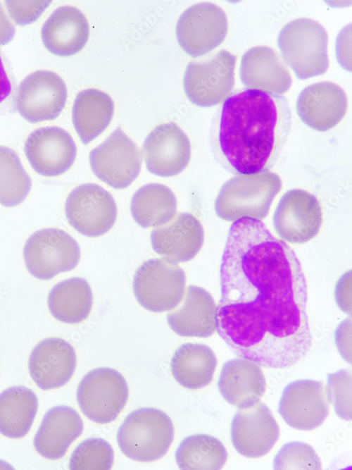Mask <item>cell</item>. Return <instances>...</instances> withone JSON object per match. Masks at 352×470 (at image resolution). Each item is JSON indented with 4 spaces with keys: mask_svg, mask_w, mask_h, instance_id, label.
Returning <instances> with one entry per match:
<instances>
[{
    "mask_svg": "<svg viewBox=\"0 0 352 470\" xmlns=\"http://www.w3.org/2000/svg\"><path fill=\"white\" fill-rule=\"evenodd\" d=\"M153 251L172 262H187L201 249L204 230L199 220L189 212H181L167 223L156 227L151 233Z\"/></svg>",
    "mask_w": 352,
    "mask_h": 470,
    "instance_id": "obj_20",
    "label": "cell"
},
{
    "mask_svg": "<svg viewBox=\"0 0 352 470\" xmlns=\"http://www.w3.org/2000/svg\"><path fill=\"white\" fill-rule=\"evenodd\" d=\"M93 304L89 283L82 278L73 277L55 285L47 297L51 314L65 323H79L87 319Z\"/></svg>",
    "mask_w": 352,
    "mask_h": 470,
    "instance_id": "obj_29",
    "label": "cell"
},
{
    "mask_svg": "<svg viewBox=\"0 0 352 470\" xmlns=\"http://www.w3.org/2000/svg\"><path fill=\"white\" fill-rule=\"evenodd\" d=\"M23 258L32 276L48 280L59 273L74 269L80 259V249L63 230L47 228L29 237L24 245Z\"/></svg>",
    "mask_w": 352,
    "mask_h": 470,
    "instance_id": "obj_8",
    "label": "cell"
},
{
    "mask_svg": "<svg viewBox=\"0 0 352 470\" xmlns=\"http://www.w3.org/2000/svg\"><path fill=\"white\" fill-rule=\"evenodd\" d=\"M32 180L17 153L11 148L0 146V204L13 207L28 196Z\"/></svg>",
    "mask_w": 352,
    "mask_h": 470,
    "instance_id": "obj_33",
    "label": "cell"
},
{
    "mask_svg": "<svg viewBox=\"0 0 352 470\" xmlns=\"http://www.w3.org/2000/svg\"><path fill=\"white\" fill-rule=\"evenodd\" d=\"M185 284V273L177 264L164 259H151L136 270L132 289L142 307L158 313L172 310L180 304Z\"/></svg>",
    "mask_w": 352,
    "mask_h": 470,
    "instance_id": "obj_7",
    "label": "cell"
},
{
    "mask_svg": "<svg viewBox=\"0 0 352 470\" xmlns=\"http://www.w3.org/2000/svg\"><path fill=\"white\" fill-rule=\"evenodd\" d=\"M217 366L214 352L206 345L187 342L181 345L170 361L176 381L187 389H200L212 381Z\"/></svg>",
    "mask_w": 352,
    "mask_h": 470,
    "instance_id": "obj_28",
    "label": "cell"
},
{
    "mask_svg": "<svg viewBox=\"0 0 352 470\" xmlns=\"http://www.w3.org/2000/svg\"><path fill=\"white\" fill-rule=\"evenodd\" d=\"M114 459L111 445L106 440L89 438L73 451L69 459L71 470H109Z\"/></svg>",
    "mask_w": 352,
    "mask_h": 470,
    "instance_id": "obj_34",
    "label": "cell"
},
{
    "mask_svg": "<svg viewBox=\"0 0 352 470\" xmlns=\"http://www.w3.org/2000/svg\"><path fill=\"white\" fill-rule=\"evenodd\" d=\"M279 436V426L270 409L260 400L245 408H238L230 427L234 449L251 458L268 454Z\"/></svg>",
    "mask_w": 352,
    "mask_h": 470,
    "instance_id": "obj_17",
    "label": "cell"
},
{
    "mask_svg": "<svg viewBox=\"0 0 352 470\" xmlns=\"http://www.w3.org/2000/svg\"><path fill=\"white\" fill-rule=\"evenodd\" d=\"M180 307L167 314L170 328L182 337L208 338L216 330V306L205 289L189 285Z\"/></svg>",
    "mask_w": 352,
    "mask_h": 470,
    "instance_id": "obj_25",
    "label": "cell"
},
{
    "mask_svg": "<svg viewBox=\"0 0 352 470\" xmlns=\"http://www.w3.org/2000/svg\"><path fill=\"white\" fill-rule=\"evenodd\" d=\"M38 409L33 390L23 386L9 387L0 393V433L17 439L29 432Z\"/></svg>",
    "mask_w": 352,
    "mask_h": 470,
    "instance_id": "obj_30",
    "label": "cell"
},
{
    "mask_svg": "<svg viewBox=\"0 0 352 470\" xmlns=\"http://www.w3.org/2000/svg\"><path fill=\"white\" fill-rule=\"evenodd\" d=\"M291 125V108L284 95L237 89L219 106L211 123L214 159L234 175L268 171L277 163Z\"/></svg>",
    "mask_w": 352,
    "mask_h": 470,
    "instance_id": "obj_2",
    "label": "cell"
},
{
    "mask_svg": "<svg viewBox=\"0 0 352 470\" xmlns=\"http://www.w3.org/2000/svg\"><path fill=\"white\" fill-rule=\"evenodd\" d=\"M279 176L271 171L236 175L220 187L214 202L216 215L227 221L265 218L280 191Z\"/></svg>",
    "mask_w": 352,
    "mask_h": 470,
    "instance_id": "obj_3",
    "label": "cell"
},
{
    "mask_svg": "<svg viewBox=\"0 0 352 470\" xmlns=\"http://www.w3.org/2000/svg\"><path fill=\"white\" fill-rule=\"evenodd\" d=\"M335 343L341 357L351 364V321L346 319L337 328Z\"/></svg>",
    "mask_w": 352,
    "mask_h": 470,
    "instance_id": "obj_39",
    "label": "cell"
},
{
    "mask_svg": "<svg viewBox=\"0 0 352 470\" xmlns=\"http://www.w3.org/2000/svg\"><path fill=\"white\" fill-rule=\"evenodd\" d=\"M94 174L108 186L121 190L138 177L142 166L141 150L120 126L89 152Z\"/></svg>",
    "mask_w": 352,
    "mask_h": 470,
    "instance_id": "obj_10",
    "label": "cell"
},
{
    "mask_svg": "<svg viewBox=\"0 0 352 470\" xmlns=\"http://www.w3.org/2000/svg\"><path fill=\"white\" fill-rule=\"evenodd\" d=\"M322 212L315 196L292 189L280 198L273 214L274 228L281 239L301 244L315 237L321 227Z\"/></svg>",
    "mask_w": 352,
    "mask_h": 470,
    "instance_id": "obj_14",
    "label": "cell"
},
{
    "mask_svg": "<svg viewBox=\"0 0 352 470\" xmlns=\"http://www.w3.org/2000/svg\"><path fill=\"white\" fill-rule=\"evenodd\" d=\"M84 424L79 413L66 405L49 409L34 437L33 445L42 457L52 460L63 457L82 434Z\"/></svg>",
    "mask_w": 352,
    "mask_h": 470,
    "instance_id": "obj_23",
    "label": "cell"
},
{
    "mask_svg": "<svg viewBox=\"0 0 352 470\" xmlns=\"http://www.w3.org/2000/svg\"><path fill=\"white\" fill-rule=\"evenodd\" d=\"M24 151L33 170L46 177L65 173L77 155L73 137L58 126L42 127L32 131L25 142Z\"/></svg>",
    "mask_w": 352,
    "mask_h": 470,
    "instance_id": "obj_18",
    "label": "cell"
},
{
    "mask_svg": "<svg viewBox=\"0 0 352 470\" xmlns=\"http://www.w3.org/2000/svg\"><path fill=\"white\" fill-rule=\"evenodd\" d=\"M174 438V427L168 414L153 407L131 412L120 424L117 442L122 452L138 462L163 457Z\"/></svg>",
    "mask_w": 352,
    "mask_h": 470,
    "instance_id": "obj_5",
    "label": "cell"
},
{
    "mask_svg": "<svg viewBox=\"0 0 352 470\" xmlns=\"http://www.w3.org/2000/svg\"><path fill=\"white\" fill-rule=\"evenodd\" d=\"M220 279L216 330L232 352L272 369L307 355L313 342L301 265L262 221L245 218L231 225Z\"/></svg>",
    "mask_w": 352,
    "mask_h": 470,
    "instance_id": "obj_1",
    "label": "cell"
},
{
    "mask_svg": "<svg viewBox=\"0 0 352 470\" xmlns=\"http://www.w3.org/2000/svg\"><path fill=\"white\" fill-rule=\"evenodd\" d=\"M349 28H351V24L348 25L346 32L344 27L337 35L336 54L341 67L351 72V31L348 30Z\"/></svg>",
    "mask_w": 352,
    "mask_h": 470,
    "instance_id": "obj_40",
    "label": "cell"
},
{
    "mask_svg": "<svg viewBox=\"0 0 352 470\" xmlns=\"http://www.w3.org/2000/svg\"><path fill=\"white\" fill-rule=\"evenodd\" d=\"M329 404L322 381L301 379L288 383L283 389L277 412L290 427L310 431L325 421Z\"/></svg>",
    "mask_w": 352,
    "mask_h": 470,
    "instance_id": "obj_15",
    "label": "cell"
},
{
    "mask_svg": "<svg viewBox=\"0 0 352 470\" xmlns=\"http://www.w3.org/2000/svg\"><path fill=\"white\" fill-rule=\"evenodd\" d=\"M347 96L339 85L322 81L303 89L296 102V113L309 128L325 132L336 126L347 110Z\"/></svg>",
    "mask_w": 352,
    "mask_h": 470,
    "instance_id": "obj_19",
    "label": "cell"
},
{
    "mask_svg": "<svg viewBox=\"0 0 352 470\" xmlns=\"http://www.w3.org/2000/svg\"><path fill=\"white\" fill-rule=\"evenodd\" d=\"M227 29L228 20L223 9L213 3L201 2L189 6L180 15L175 33L183 51L197 58L220 45Z\"/></svg>",
    "mask_w": 352,
    "mask_h": 470,
    "instance_id": "obj_11",
    "label": "cell"
},
{
    "mask_svg": "<svg viewBox=\"0 0 352 470\" xmlns=\"http://www.w3.org/2000/svg\"><path fill=\"white\" fill-rule=\"evenodd\" d=\"M129 389L123 376L108 367L87 373L80 381L76 397L83 414L98 423L115 420L128 399Z\"/></svg>",
    "mask_w": 352,
    "mask_h": 470,
    "instance_id": "obj_9",
    "label": "cell"
},
{
    "mask_svg": "<svg viewBox=\"0 0 352 470\" xmlns=\"http://www.w3.org/2000/svg\"><path fill=\"white\" fill-rule=\"evenodd\" d=\"M237 56L221 49L188 63L183 78L184 93L199 107H211L223 101L234 86Z\"/></svg>",
    "mask_w": 352,
    "mask_h": 470,
    "instance_id": "obj_6",
    "label": "cell"
},
{
    "mask_svg": "<svg viewBox=\"0 0 352 470\" xmlns=\"http://www.w3.org/2000/svg\"><path fill=\"white\" fill-rule=\"evenodd\" d=\"M327 42L328 35L322 25L308 18L289 21L277 37L282 58L301 80L323 75L327 70Z\"/></svg>",
    "mask_w": 352,
    "mask_h": 470,
    "instance_id": "obj_4",
    "label": "cell"
},
{
    "mask_svg": "<svg viewBox=\"0 0 352 470\" xmlns=\"http://www.w3.org/2000/svg\"><path fill=\"white\" fill-rule=\"evenodd\" d=\"M142 154L149 173L163 178L172 177L187 168L191 158V143L176 123H162L144 140Z\"/></svg>",
    "mask_w": 352,
    "mask_h": 470,
    "instance_id": "obj_16",
    "label": "cell"
},
{
    "mask_svg": "<svg viewBox=\"0 0 352 470\" xmlns=\"http://www.w3.org/2000/svg\"><path fill=\"white\" fill-rule=\"evenodd\" d=\"M227 452L220 440L208 434H194L178 445L175 461L180 469L218 470L227 459Z\"/></svg>",
    "mask_w": 352,
    "mask_h": 470,
    "instance_id": "obj_32",
    "label": "cell"
},
{
    "mask_svg": "<svg viewBox=\"0 0 352 470\" xmlns=\"http://www.w3.org/2000/svg\"><path fill=\"white\" fill-rule=\"evenodd\" d=\"M89 27L85 16L77 8H56L43 24L41 37L45 48L58 56H73L87 42Z\"/></svg>",
    "mask_w": 352,
    "mask_h": 470,
    "instance_id": "obj_24",
    "label": "cell"
},
{
    "mask_svg": "<svg viewBox=\"0 0 352 470\" xmlns=\"http://www.w3.org/2000/svg\"><path fill=\"white\" fill-rule=\"evenodd\" d=\"M273 469H322L320 457L308 444L301 441H291L284 444L273 459Z\"/></svg>",
    "mask_w": 352,
    "mask_h": 470,
    "instance_id": "obj_35",
    "label": "cell"
},
{
    "mask_svg": "<svg viewBox=\"0 0 352 470\" xmlns=\"http://www.w3.org/2000/svg\"><path fill=\"white\" fill-rule=\"evenodd\" d=\"M336 302L339 309L351 314V271L343 274L339 279L334 290Z\"/></svg>",
    "mask_w": 352,
    "mask_h": 470,
    "instance_id": "obj_38",
    "label": "cell"
},
{
    "mask_svg": "<svg viewBox=\"0 0 352 470\" xmlns=\"http://www.w3.org/2000/svg\"><path fill=\"white\" fill-rule=\"evenodd\" d=\"M13 80L5 57L0 52V104L7 99L13 92Z\"/></svg>",
    "mask_w": 352,
    "mask_h": 470,
    "instance_id": "obj_41",
    "label": "cell"
},
{
    "mask_svg": "<svg viewBox=\"0 0 352 470\" xmlns=\"http://www.w3.org/2000/svg\"><path fill=\"white\" fill-rule=\"evenodd\" d=\"M15 29L6 16L0 3V46L9 43L14 37Z\"/></svg>",
    "mask_w": 352,
    "mask_h": 470,
    "instance_id": "obj_42",
    "label": "cell"
},
{
    "mask_svg": "<svg viewBox=\"0 0 352 470\" xmlns=\"http://www.w3.org/2000/svg\"><path fill=\"white\" fill-rule=\"evenodd\" d=\"M51 1H6L10 18L19 25L36 21L51 4Z\"/></svg>",
    "mask_w": 352,
    "mask_h": 470,
    "instance_id": "obj_37",
    "label": "cell"
},
{
    "mask_svg": "<svg viewBox=\"0 0 352 470\" xmlns=\"http://www.w3.org/2000/svg\"><path fill=\"white\" fill-rule=\"evenodd\" d=\"M326 392L329 403L333 404L337 416L346 421L351 420V373L340 369L327 374Z\"/></svg>",
    "mask_w": 352,
    "mask_h": 470,
    "instance_id": "obj_36",
    "label": "cell"
},
{
    "mask_svg": "<svg viewBox=\"0 0 352 470\" xmlns=\"http://www.w3.org/2000/svg\"><path fill=\"white\" fill-rule=\"evenodd\" d=\"M77 364L74 347L61 338H48L38 342L28 359L30 375L42 390L65 385Z\"/></svg>",
    "mask_w": 352,
    "mask_h": 470,
    "instance_id": "obj_21",
    "label": "cell"
},
{
    "mask_svg": "<svg viewBox=\"0 0 352 470\" xmlns=\"http://www.w3.org/2000/svg\"><path fill=\"white\" fill-rule=\"evenodd\" d=\"M222 397L237 408L258 402L265 392L266 383L260 366L242 357L226 361L218 382Z\"/></svg>",
    "mask_w": 352,
    "mask_h": 470,
    "instance_id": "obj_26",
    "label": "cell"
},
{
    "mask_svg": "<svg viewBox=\"0 0 352 470\" xmlns=\"http://www.w3.org/2000/svg\"><path fill=\"white\" fill-rule=\"evenodd\" d=\"M66 85L56 73L40 70L28 75L19 84L15 107L27 121L37 123L56 118L66 102Z\"/></svg>",
    "mask_w": 352,
    "mask_h": 470,
    "instance_id": "obj_13",
    "label": "cell"
},
{
    "mask_svg": "<svg viewBox=\"0 0 352 470\" xmlns=\"http://www.w3.org/2000/svg\"><path fill=\"white\" fill-rule=\"evenodd\" d=\"M176 211V197L163 184H146L139 187L131 199V215L143 228H156L168 223Z\"/></svg>",
    "mask_w": 352,
    "mask_h": 470,
    "instance_id": "obj_31",
    "label": "cell"
},
{
    "mask_svg": "<svg viewBox=\"0 0 352 470\" xmlns=\"http://www.w3.org/2000/svg\"><path fill=\"white\" fill-rule=\"evenodd\" d=\"M114 103L106 92L90 88L76 96L72 111L73 123L82 142L87 144L109 125Z\"/></svg>",
    "mask_w": 352,
    "mask_h": 470,
    "instance_id": "obj_27",
    "label": "cell"
},
{
    "mask_svg": "<svg viewBox=\"0 0 352 470\" xmlns=\"http://www.w3.org/2000/svg\"><path fill=\"white\" fill-rule=\"evenodd\" d=\"M246 88L282 94L291 87L292 78L279 54L268 46H256L242 56L239 68Z\"/></svg>",
    "mask_w": 352,
    "mask_h": 470,
    "instance_id": "obj_22",
    "label": "cell"
},
{
    "mask_svg": "<svg viewBox=\"0 0 352 470\" xmlns=\"http://www.w3.org/2000/svg\"><path fill=\"white\" fill-rule=\"evenodd\" d=\"M65 214L69 224L87 237H99L113 226L118 214L111 194L101 186L85 183L68 195Z\"/></svg>",
    "mask_w": 352,
    "mask_h": 470,
    "instance_id": "obj_12",
    "label": "cell"
}]
</instances>
